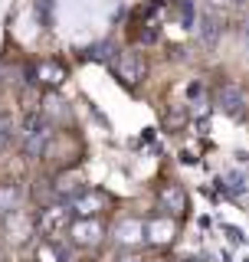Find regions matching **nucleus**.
Returning <instances> with one entry per match:
<instances>
[{"mask_svg": "<svg viewBox=\"0 0 249 262\" xmlns=\"http://www.w3.org/2000/svg\"><path fill=\"white\" fill-rule=\"evenodd\" d=\"M226 4H233V7H246L249 0H226Z\"/></svg>", "mask_w": 249, "mask_h": 262, "instance_id": "20", "label": "nucleus"}, {"mask_svg": "<svg viewBox=\"0 0 249 262\" xmlns=\"http://www.w3.org/2000/svg\"><path fill=\"white\" fill-rule=\"evenodd\" d=\"M226 187H230V193H246V184L239 174H226Z\"/></svg>", "mask_w": 249, "mask_h": 262, "instance_id": "17", "label": "nucleus"}, {"mask_svg": "<svg viewBox=\"0 0 249 262\" xmlns=\"http://www.w3.org/2000/svg\"><path fill=\"white\" fill-rule=\"evenodd\" d=\"M69 233H72V239H76L79 246H95L105 236L98 220H79V223H69Z\"/></svg>", "mask_w": 249, "mask_h": 262, "instance_id": "9", "label": "nucleus"}, {"mask_svg": "<svg viewBox=\"0 0 249 262\" xmlns=\"http://www.w3.org/2000/svg\"><path fill=\"white\" fill-rule=\"evenodd\" d=\"M66 79V66L63 62H56V59H43V62H36L30 69V82H39V85H59V82Z\"/></svg>", "mask_w": 249, "mask_h": 262, "instance_id": "7", "label": "nucleus"}, {"mask_svg": "<svg viewBox=\"0 0 249 262\" xmlns=\"http://www.w3.org/2000/svg\"><path fill=\"white\" fill-rule=\"evenodd\" d=\"M177 20H180V27H194V4L190 0H180L177 4Z\"/></svg>", "mask_w": 249, "mask_h": 262, "instance_id": "15", "label": "nucleus"}, {"mask_svg": "<svg viewBox=\"0 0 249 262\" xmlns=\"http://www.w3.org/2000/svg\"><path fill=\"white\" fill-rule=\"evenodd\" d=\"M53 193H56V200H76V196L79 193H86V187H82V177L79 174H63L59 180H56V184H53Z\"/></svg>", "mask_w": 249, "mask_h": 262, "instance_id": "10", "label": "nucleus"}, {"mask_svg": "<svg viewBox=\"0 0 249 262\" xmlns=\"http://www.w3.org/2000/svg\"><path fill=\"white\" fill-rule=\"evenodd\" d=\"M246 36H249V27H246Z\"/></svg>", "mask_w": 249, "mask_h": 262, "instance_id": "24", "label": "nucleus"}, {"mask_svg": "<svg viewBox=\"0 0 249 262\" xmlns=\"http://www.w3.org/2000/svg\"><path fill=\"white\" fill-rule=\"evenodd\" d=\"M10 141H13V118L10 115H0V154L10 147Z\"/></svg>", "mask_w": 249, "mask_h": 262, "instance_id": "14", "label": "nucleus"}, {"mask_svg": "<svg viewBox=\"0 0 249 262\" xmlns=\"http://www.w3.org/2000/svg\"><path fill=\"white\" fill-rule=\"evenodd\" d=\"M197 30H200V43L203 46H213V43H217V36L223 33V13L217 10V7H206V10L200 13Z\"/></svg>", "mask_w": 249, "mask_h": 262, "instance_id": "8", "label": "nucleus"}, {"mask_svg": "<svg viewBox=\"0 0 249 262\" xmlns=\"http://www.w3.org/2000/svg\"><path fill=\"white\" fill-rule=\"evenodd\" d=\"M226 236H230V243H243V233H239V229H233V226H226Z\"/></svg>", "mask_w": 249, "mask_h": 262, "instance_id": "19", "label": "nucleus"}, {"mask_svg": "<svg viewBox=\"0 0 249 262\" xmlns=\"http://www.w3.org/2000/svg\"><path fill=\"white\" fill-rule=\"evenodd\" d=\"M121 262H141V259H138V256H125Z\"/></svg>", "mask_w": 249, "mask_h": 262, "instance_id": "21", "label": "nucleus"}, {"mask_svg": "<svg viewBox=\"0 0 249 262\" xmlns=\"http://www.w3.org/2000/svg\"><path fill=\"white\" fill-rule=\"evenodd\" d=\"M217 105H220V112L239 118V115L246 112V92L239 85H233V82H226V85L217 89Z\"/></svg>", "mask_w": 249, "mask_h": 262, "instance_id": "5", "label": "nucleus"}, {"mask_svg": "<svg viewBox=\"0 0 249 262\" xmlns=\"http://www.w3.org/2000/svg\"><path fill=\"white\" fill-rule=\"evenodd\" d=\"M36 13H39V20H43V27L53 23V16H49V0H36Z\"/></svg>", "mask_w": 249, "mask_h": 262, "instance_id": "18", "label": "nucleus"}, {"mask_svg": "<svg viewBox=\"0 0 249 262\" xmlns=\"http://www.w3.org/2000/svg\"><path fill=\"white\" fill-rule=\"evenodd\" d=\"M157 207L168 213L171 220L184 216L187 213V190L180 184H161L157 187Z\"/></svg>", "mask_w": 249, "mask_h": 262, "instance_id": "3", "label": "nucleus"}, {"mask_svg": "<svg viewBox=\"0 0 249 262\" xmlns=\"http://www.w3.org/2000/svg\"><path fill=\"white\" fill-rule=\"evenodd\" d=\"M49 135H53V131H49V121L39 112H30L27 118H23V154H27V158H39L49 144Z\"/></svg>", "mask_w": 249, "mask_h": 262, "instance_id": "1", "label": "nucleus"}, {"mask_svg": "<svg viewBox=\"0 0 249 262\" xmlns=\"http://www.w3.org/2000/svg\"><path fill=\"white\" fill-rule=\"evenodd\" d=\"M246 262H249V259H246Z\"/></svg>", "mask_w": 249, "mask_h": 262, "instance_id": "25", "label": "nucleus"}, {"mask_svg": "<svg viewBox=\"0 0 249 262\" xmlns=\"http://www.w3.org/2000/svg\"><path fill=\"white\" fill-rule=\"evenodd\" d=\"M69 229V210L63 207V203H56V207H46L39 213V233L46 236V239H56L59 233Z\"/></svg>", "mask_w": 249, "mask_h": 262, "instance_id": "4", "label": "nucleus"}, {"mask_svg": "<svg viewBox=\"0 0 249 262\" xmlns=\"http://www.w3.org/2000/svg\"><path fill=\"white\" fill-rule=\"evenodd\" d=\"M23 190L20 184H0V216H10V213L20 210Z\"/></svg>", "mask_w": 249, "mask_h": 262, "instance_id": "12", "label": "nucleus"}, {"mask_svg": "<svg viewBox=\"0 0 249 262\" xmlns=\"http://www.w3.org/2000/svg\"><path fill=\"white\" fill-rule=\"evenodd\" d=\"M0 262H4V252H0Z\"/></svg>", "mask_w": 249, "mask_h": 262, "instance_id": "23", "label": "nucleus"}, {"mask_svg": "<svg viewBox=\"0 0 249 262\" xmlns=\"http://www.w3.org/2000/svg\"><path fill=\"white\" fill-rule=\"evenodd\" d=\"M174 229H177V226H174V220L168 216V220H154L151 226H144V233H148V239H151V243H171L174 239Z\"/></svg>", "mask_w": 249, "mask_h": 262, "instance_id": "13", "label": "nucleus"}, {"mask_svg": "<svg viewBox=\"0 0 249 262\" xmlns=\"http://www.w3.org/2000/svg\"><path fill=\"white\" fill-rule=\"evenodd\" d=\"M112 72H115V79H121L125 85H138L141 79L148 76V62H144V56L141 53H118V56H112Z\"/></svg>", "mask_w": 249, "mask_h": 262, "instance_id": "2", "label": "nucleus"}, {"mask_svg": "<svg viewBox=\"0 0 249 262\" xmlns=\"http://www.w3.org/2000/svg\"><path fill=\"white\" fill-rule=\"evenodd\" d=\"M39 259H43V262H63V252L59 249H56V246H43V249H39Z\"/></svg>", "mask_w": 249, "mask_h": 262, "instance_id": "16", "label": "nucleus"}, {"mask_svg": "<svg viewBox=\"0 0 249 262\" xmlns=\"http://www.w3.org/2000/svg\"><path fill=\"white\" fill-rule=\"evenodd\" d=\"M154 262H168V259H154Z\"/></svg>", "mask_w": 249, "mask_h": 262, "instance_id": "22", "label": "nucleus"}, {"mask_svg": "<svg viewBox=\"0 0 249 262\" xmlns=\"http://www.w3.org/2000/svg\"><path fill=\"white\" fill-rule=\"evenodd\" d=\"M105 203H109V196L102 190H86L72 200V213H76L79 220H95V213L105 210Z\"/></svg>", "mask_w": 249, "mask_h": 262, "instance_id": "6", "label": "nucleus"}, {"mask_svg": "<svg viewBox=\"0 0 249 262\" xmlns=\"http://www.w3.org/2000/svg\"><path fill=\"white\" fill-rule=\"evenodd\" d=\"M115 239L121 246H138L144 239V223H141V220H121L118 229H115Z\"/></svg>", "mask_w": 249, "mask_h": 262, "instance_id": "11", "label": "nucleus"}]
</instances>
